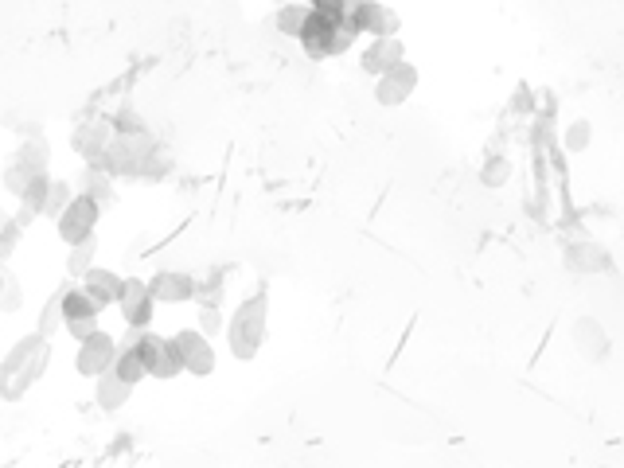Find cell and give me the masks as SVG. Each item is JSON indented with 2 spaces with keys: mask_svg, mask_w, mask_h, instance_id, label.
Listing matches in <instances>:
<instances>
[{
  "mask_svg": "<svg viewBox=\"0 0 624 468\" xmlns=\"http://www.w3.org/2000/svg\"><path fill=\"white\" fill-rule=\"evenodd\" d=\"M355 24H351V4L344 0H316L309 4V20L301 28V47L309 59H336L355 47Z\"/></svg>",
  "mask_w": 624,
  "mask_h": 468,
  "instance_id": "6da1fadb",
  "label": "cell"
},
{
  "mask_svg": "<svg viewBox=\"0 0 624 468\" xmlns=\"http://www.w3.org/2000/svg\"><path fill=\"white\" fill-rule=\"evenodd\" d=\"M47 363H51V340H43L39 332L20 336L0 359V398L4 402H20L43 379Z\"/></svg>",
  "mask_w": 624,
  "mask_h": 468,
  "instance_id": "7a4b0ae2",
  "label": "cell"
},
{
  "mask_svg": "<svg viewBox=\"0 0 624 468\" xmlns=\"http://www.w3.org/2000/svg\"><path fill=\"white\" fill-rule=\"evenodd\" d=\"M266 316H270V297L266 293H254L246 297L227 320V348L238 363H250L258 359V351L266 344Z\"/></svg>",
  "mask_w": 624,
  "mask_h": 468,
  "instance_id": "3957f363",
  "label": "cell"
},
{
  "mask_svg": "<svg viewBox=\"0 0 624 468\" xmlns=\"http://www.w3.org/2000/svg\"><path fill=\"white\" fill-rule=\"evenodd\" d=\"M168 340H172V351H176V359H180V371H188V375H195V379L215 375L219 355H215L211 340H207L199 328H180V332L168 336Z\"/></svg>",
  "mask_w": 624,
  "mask_h": 468,
  "instance_id": "277c9868",
  "label": "cell"
},
{
  "mask_svg": "<svg viewBox=\"0 0 624 468\" xmlns=\"http://www.w3.org/2000/svg\"><path fill=\"white\" fill-rule=\"evenodd\" d=\"M133 348H137L141 363H145V375L156 379V383H172L176 375H184V371H180V359H176V351H172V340L153 332V328L141 332Z\"/></svg>",
  "mask_w": 624,
  "mask_h": 468,
  "instance_id": "5b68a950",
  "label": "cell"
},
{
  "mask_svg": "<svg viewBox=\"0 0 624 468\" xmlns=\"http://www.w3.org/2000/svg\"><path fill=\"white\" fill-rule=\"evenodd\" d=\"M98 219H102V207L94 203V199H86V195H75L71 199V207L55 219V231L59 238L67 242V246H82V242H90V238H98Z\"/></svg>",
  "mask_w": 624,
  "mask_h": 468,
  "instance_id": "8992f818",
  "label": "cell"
},
{
  "mask_svg": "<svg viewBox=\"0 0 624 468\" xmlns=\"http://www.w3.org/2000/svg\"><path fill=\"white\" fill-rule=\"evenodd\" d=\"M117 309H121L125 328H133V332H149V328H153V316H156V301H153V293H149V281H141V277H125L121 297H117Z\"/></svg>",
  "mask_w": 624,
  "mask_h": 468,
  "instance_id": "52a82bcc",
  "label": "cell"
},
{
  "mask_svg": "<svg viewBox=\"0 0 624 468\" xmlns=\"http://www.w3.org/2000/svg\"><path fill=\"white\" fill-rule=\"evenodd\" d=\"M117 355H121V344H117L110 332H98V336H90L86 344H78L75 371L82 379H102V375L114 371Z\"/></svg>",
  "mask_w": 624,
  "mask_h": 468,
  "instance_id": "ba28073f",
  "label": "cell"
},
{
  "mask_svg": "<svg viewBox=\"0 0 624 468\" xmlns=\"http://www.w3.org/2000/svg\"><path fill=\"white\" fill-rule=\"evenodd\" d=\"M418 67L414 63H398V67H390L383 78H375V102L383 106V110H398V106H406V98L418 90Z\"/></svg>",
  "mask_w": 624,
  "mask_h": 468,
  "instance_id": "9c48e42d",
  "label": "cell"
},
{
  "mask_svg": "<svg viewBox=\"0 0 624 468\" xmlns=\"http://www.w3.org/2000/svg\"><path fill=\"white\" fill-rule=\"evenodd\" d=\"M110 141H114V125L106 117H90V121H82L75 133H71V149L86 164H98L106 156V149H110Z\"/></svg>",
  "mask_w": 624,
  "mask_h": 468,
  "instance_id": "30bf717a",
  "label": "cell"
},
{
  "mask_svg": "<svg viewBox=\"0 0 624 468\" xmlns=\"http://www.w3.org/2000/svg\"><path fill=\"white\" fill-rule=\"evenodd\" d=\"M149 293L156 305H184L195 301V277L184 270H156L149 277Z\"/></svg>",
  "mask_w": 624,
  "mask_h": 468,
  "instance_id": "8fae6325",
  "label": "cell"
},
{
  "mask_svg": "<svg viewBox=\"0 0 624 468\" xmlns=\"http://www.w3.org/2000/svg\"><path fill=\"white\" fill-rule=\"evenodd\" d=\"M398 63H406V43L402 39H371V47H363V55H359V67L371 78H383Z\"/></svg>",
  "mask_w": 624,
  "mask_h": 468,
  "instance_id": "7c38bea8",
  "label": "cell"
},
{
  "mask_svg": "<svg viewBox=\"0 0 624 468\" xmlns=\"http://www.w3.org/2000/svg\"><path fill=\"white\" fill-rule=\"evenodd\" d=\"M570 332H574V348H578V355H582V359L601 363V359L609 355V336H605L601 320H593V316H578Z\"/></svg>",
  "mask_w": 624,
  "mask_h": 468,
  "instance_id": "4fadbf2b",
  "label": "cell"
},
{
  "mask_svg": "<svg viewBox=\"0 0 624 468\" xmlns=\"http://www.w3.org/2000/svg\"><path fill=\"white\" fill-rule=\"evenodd\" d=\"M121 285H125V277L114 270H102V266H94V270L82 277V289H86V297L94 301V309H110L117 305V297H121Z\"/></svg>",
  "mask_w": 624,
  "mask_h": 468,
  "instance_id": "5bb4252c",
  "label": "cell"
},
{
  "mask_svg": "<svg viewBox=\"0 0 624 468\" xmlns=\"http://www.w3.org/2000/svg\"><path fill=\"white\" fill-rule=\"evenodd\" d=\"M566 266L574 273H609L613 270V258H609V250L601 246V242H574V246H566Z\"/></svg>",
  "mask_w": 624,
  "mask_h": 468,
  "instance_id": "9a60e30c",
  "label": "cell"
},
{
  "mask_svg": "<svg viewBox=\"0 0 624 468\" xmlns=\"http://www.w3.org/2000/svg\"><path fill=\"white\" fill-rule=\"evenodd\" d=\"M78 195H86V199H94L102 211L117 203V188H114V176L102 168V164H86L82 172H78Z\"/></svg>",
  "mask_w": 624,
  "mask_h": 468,
  "instance_id": "2e32d148",
  "label": "cell"
},
{
  "mask_svg": "<svg viewBox=\"0 0 624 468\" xmlns=\"http://www.w3.org/2000/svg\"><path fill=\"white\" fill-rule=\"evenodd\" d=\"M133 398V387L129 383H121L114 371L110 375H102V379H94V402H98V410H106V414H117V410H125V402Z\"/></svg>",
  "mask_w": 624,
  "mask_h": 468,
  "instance_id": "e0dca14e",
  "label": "cell"
},
{
  "mask_svg": "<svg viewBox=\"0 0 624 468\" xmlns=\"http://www.w3.org/2000/svg\"><path fill=\"white\" fill-rule=\"evenodd\" d=\"M63 297H67V285H63V289H55V293L47 297V305L39 309L36 332L43 336V340H51L59 328H67V316H63Z\"/></svg>",
  "mask_w": 624,
  "mask_h": 468,
  "instance_id": "ac0fdd59",
  "label": "cell"
},
{
  "mask_svg": "<svg viewBox=\"0 0 624 468\" xmlns=\"http://www.w3.org/2000/svg\"><path fill=\"white\" fill-rule=\"evenodd\" d=\"M16 160L20 164H28L32 172H47V164H51V145L43 141V137H24L20 141V149H16Z\"/></svg>",
  "mask_w": 624,
  "mask_h": 468,
  "instance_id": "d6986e66",
  "label": "cell"
},
{
  "mask_svg": "<svg viewBox=\"0 0 624 468\" xmlns=\"http://www.w3.org/2000/svg\"><path fill=\"white\" fill-rule=\"evenodd\" d=\"M309 20V4H281L277 8V32L289 39H301V28Z\"/></svg>",
  "mask_w": 624,
  "mask_h": 468,
  "instance_id": "ffe728a7",
  "label": "cell"
},
{
  "mask_svg": "<svg viewBox=\"0 0 624 468\" xmlns=\"http://www.w3.org/2000/svg\"><path fill=\"white\" fill-rule=\"evenodd\" d=\"M63 316H67V324H75V320H90V316H98L94 309V301L86 297V289L82 285H67V297H63Z\"/></svg>",
  "mask_w": 624,
  "mask_h": 468,
  "instance_id": "44dd1931",
  "label": "cell"
},
{
  "mask_svg": "<svg viewBox=\"0 0 624 468\" xmlns=\"http://www.w3.org/2000/svg\"><path fill=\"white\" fill-rule=\"evenodd\" d=\"M36 176H39V172H32L28 164H20V160L12 156V160L4 164V176H0V180H4V192H8V195H16V199H20V195L28 192V184H32Z\"/></svg>",
  "mask_w": 624,
  "mask_h": 468,
  "instance_id": "7402d4cb",
  "label": "cell"
},
{
  "mask_svg": "<svg viewBox=\"0 0 624 468\" xmlns=\"http://www.w3.org/2000/svg\"><path fill=\"white\" fill-rule=\"evenodd\" d=\"M114 375L121 379V383H129V387H137L141 379H149L137 348H121V355H117V363H114Z\"/></svg>",
  "mask_w": 624,
  "mask_h": 468,
  "instance_id": "603a6c76",
  "label": "cell"
},
{
  "mask_svg": "<svg viewBox=\"0 0 624 468\" xmlns=\"http://www.w3.org/2000/svg\"><path fill=\"white\" fill-rule=\"evenodd\" d=\"M4 285H0V312L4 316H16V312L24 309V285H20V277L4 266Z\"/></svg>",
  "mask_w": 624,
  "mask_h": 468,
  "instance_id": "cb8c5ba5",
  "label": "cell"
},
{
  "mask_svg": "<svg viewBox=\"0 0 624 468\" xmlns=\"http://www.w3.org/2000/svg\"><path fill=\"white\" fill-rule=\"evenodd\" d=\"M75 195L78 192L67 184V180H51V192H47V203H43V219H59V215L71 207Z\"/></svg>",
  "mask_w": 624,
  "mask_h": 468,
  "instance_id": "d4e9b609",
  "label": "cell"
},
{
  "mask_svg": "<svg viewBox=\"0 0 624 468\" xmlns=\"http://www.w3.org/2000/svg\"><path fill=\"white\" fill-rule=\"evenodd\" d=\"M94 258H98V238H90V242H82V246H71V254H67V273H71V277H86V273L94 270Z\"/></svg>",
  "mask_w": 624,
  "mask_h": 468,
  "instance_id": "484cf974",
  "label": "cell"
},
{
  "mask_svg": "<svg viewBox=\"0 0 624 468\" xmlns=\"http://www.w3.org/2000/svg\"><path fill=\"white\" fill-rule=\"evenodd\" d=\"M589 141H593V125H589L585 117L570 121V125H566V133H562L566 153H585V149H589Z\"/></svg>",
  "mask_w": 624,
  "mask_h": 468,
  "instance_id": "4316f807",
  "label": "cell"
},
{
  "mask_svg": "<svg viewBox=\"0 0 624 468\" xmlns=\"http://www.w3.org/2000/svg\"><path fill=\"white\" fill-rule=\"evenodd\" d=\"M195 328L211 340V336H219V332H227V316H223V309H199L195 312Z\"/></svg>",
  "mask_w": 624,
  "mask_h": 468,
  "instance_id": "83f0119b",
  "label": "cell"
},
{
  "mask_svg": "<svg viewBox=\"0 0 624 468\" xmlns=\"http://www.w3.org/2000/svg\"><path fill=\"white\" fill-rule=\"evenodd\" d=\"M379 8H383V4H371V0H363V4H351V24H355V32H359V36L375 28V20H379Z\"/></svg>",
  "mask_w": 624,
  "mask_h": 468,
  "instance_id": "f1b7e54d",
  "label": "cell"
},
{
  "mask_svg": "<svg viewBox=\"0 0 624 468\" xmlns=\"http://www.w3.org/2000/svg\"><path fill=\"white\" fill-rule=\"evenodd\" d=\"M20 238H24V227H20L16 219H12V223H8L4 231H0V270H4V266H8V258L16 254V246H20Z\"/></svg>",
  "mask_w": 624,
  "mask_h": 468,
  "instance_id": "f546056e",
  "label": "cell"
},
{
  "mask_svg": "<svg viewBox=\"0 0 624 468\" xmlns=\"http://www.w3.org/2000/svg\"><path fill=\"white\" fill-rule=\"evenodd\" d=\"M507 176H511V164H507V160H500V156H492V160L484 164V176H480V180H484L488 188H500Z\"/></svg>",
  "mask_w": 624,
  "mask_h": 468,
  "instance_id": "4dcf8cb0",
  "label": "cell"
},
{
  "mask_svg": "<svg viewBox=\"0 0 624 468\" xmlns=\"http://www.w3.org/2000/svg\"><path fill=\"white\" fill-rule=\"evenodd\" d=\"M102 332V324H98V316H90V320H75V324H67V336H75L78 344H86L90 336H98Z\"/></svg>",
  "mask_w": 624,
  "mask_h": 468,
  "instance_id": "1f68e13d",
  "label": "cell"
},
{
  "mask_svg": "<svg viewBox=\"0 0 624 468\" xmlns=\"http://www.w3.org/2000/svg\"><path fill=\"white\" fill-rule=\"evenodd\" d=\"M8 223H12V215H8V211H4V207H0V231H4V227H8Z\"/></svg>",
  "mask_w": 624,
  "mask_h": 468,
  "instance_id": "d6a6232c",
  "label": "cell"
},
{
  "mask_svg": "<svg viewBox=\"0 0 624 468\" xmlns=\"http://www.w3.org/2000/svg\"><path fill=\"white\" fill-rule=\"evenodd\" d=\"M0 285H4V273H0Z\"/></svg>",
  "mask_w": 624,
  "mask_h": 468,
  "instance_id": "836d02e7",
  "label": "cell"
}]
</instances>
